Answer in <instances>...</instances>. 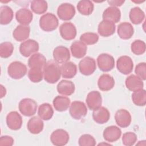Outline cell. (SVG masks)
<instances>
[{
    "label": "cell",
    "instance_id": "1",
    "mask_svg": "<svg viewBox=\"0 0 146 146\" xmlns=\"http://www.w3.org/2000/svg\"><path fill=\"white\" fill-rule=\"evenodd\" d=\"M61 75L60 67L56 62L51 60L46 63L43 68V78L46 82L55 83L59 80Z\"/></svg>",
    "mask_w": 146,
    "mask_h": 146
},
{
    "label": "cell",
    "instance_id": "2",
    "mask_svg": "<svg viewBox=\"0 0 146 146\" xmlns=\"http://www.w3.org/2000/svg\"><path fill=\"white\" fill-rule=\"evenodd\" d=\"M59 21L52 13H47L43 15L39 19V26L44 31L50 32L55 30L58 26Z\"/></svg>",
    "mask_w": 146,
    "mask_h": 146
},
{
    "label": "cell",
    "instance_id": "3",
    "mask_svg": "<svg viewBox=\"0 0 146 146\" xmlns=\"http://www.w3.org/2000/svg\"><path fill=\"white\" fill-rule=\"evenodd\" d=\"M8 75L14 79H20L27 73V67L19 61L11 62L7 68Z\"/></svg>",
    "mask_w": 146,
    "mask_h": 146
},
{
    "label": "cell",
    "instance_id": "4",
    "mask_svg": "<svg viewBox=\"0 0 146 146\" xmlns=\"http://www.w3.org/2000/svg\"><path fill=\"white\" fill-rule=\"evenodd\" d=\"M38 105L36 102L30 98L22 99L18 105L20 112L25 116H31L35 114Z\"/></svg>",
    "mask_w": 146,
    "mask_h": 146
},
{
    "label": "cell",
    "instance_id": "5",
    "mask_svg": "<svg viewBox=\"0 0 146 146\" xmlns=\"http://www.w3.org/2000/svg\"><path fill=\"white\" fill-rule=\"evenodd\" d=\"M97 63L99 69L103 72H108L115 67L113 57L106 53L101 54L98 56Z\"/></svg>",
    "mask_w": 146,
    "mask_h": 146
},
{
    "label": "cell",
    "instance_id": "6",
    "mask_svg": "<svg viewBox=\"0 0 146 146\" xmlns=\"http://www.w3.org/2000/svg\"><path fill=\"white\" fill-rule=\"evenodd\" d=\"M69 112L72 118L76 120H79L86 115L87 108L83 102L74 101L70 105Z\"/></svg>",
    "mask_w": 146,
    "mask_h": 146
},
{
    "label": "cell",
    "instance_id": "7",
    "mask_svg": "<svg viewBox=\"0 0 146 146\" xmlns=\"http://www.w3.org/2000/svg\"><path fill=\"white\" fill-rule=\"evenodd\" d=\"M78 67L80 73L86 76L92 74L96 68L95 59L90 56H86L82 59L79 62Z\"/></svg>",
    "mask_w": 146,
    "mask_h": 146
},
{
    "label": "cell",
    "instance_id": "8",
    "mask_svg": "<svg viewBox=\"0 0 146 146\" xmlns=\"http://www.w3.org/2000/svg\"><path fill=\"white\" fill-rule=\"evenodd\" d=\"M39 48L38 43L33 39H28L22 42L19 46V51L22 56L29 57L36 53Z\"/></svg>",
    "mask_w": 146,
    "mask_h": 146
},
{
    "label": "cell",
    "instance_id": "9",
    "mask_svg": "<svg viewBox=\"0 0 146 146\" xmlns=\"http://www.w3.org/2000/svg\"><path fill=\"white\" fill-rule=\"evenodd\" d=\"M57 14L58 17L63 21L71 19L75 14V7L71 3H63L58 7Z\"/></svg>",
    "mask_w": 146,
    "mask_h": 146
},
{
    "label": "cell",
    "instance_id": "10",
    "mask_svg": "<svg viewBox=\"0 0 146 146\" xmlns=\"http://www.w3.org/2000/svg\"><path fill=\"white\" fill-rule=\"evenodd\" d=\"M70 139L68 132L63 129H58L53 131L50 136L52 144L56 146H62L67 144Z\"/></svg>",
    "mask_w": 146,
    "mask_h": 146
},
{
    "label": "cell",
    "instance_id": "11",
    "mask_svg": "<svg viewBox=\"0 0 146 146\" xmlns=\"http://www.w3.org/2000/svg\"><path fill=\"white\" fill-rule=\"evenodd\" d=\"M117 70L124 75L131 73L133 68V62L132 59L126 55L121 56L118 58L116 62Z\"/></svg>",
    "mask_w": 146,
    "mask_h": 146
},
{
    "label": "cell",
    "instance_id": "12",
    "mask_svg": "<svg viewBox=\"0 0 146 146\" xmlns=\"http://www.w3.org/2000/svg\"><path fill=\"white\" fill-rule=\"evenodd\" d=\"M60 36L66 40L74 39L76 35V29L71 22H64L59 27Z\"/></svg>",
    "mask_w": 146,
    "mask_h": 146
},
{
    "label": "cell",
    "instance_id": "13",
    "mask_svg": "<svg viewBox=\"0 0 146 146\" xmlns=\"http://www.w3.org/2000/svg\"><path fill=\"white\" fill-rule=\"evenodd\" d=\"M22 116L17 111H11L6 116V124L11 130L19 129L22 127Z\"/></svg>",
    "mask_w": 146,
    "mask_h": 146
},
{
    "label": "cell",
    "instance_id": "14",
    "mask_svg": "<svg viewBox=\"0 0 146 146\" xmlns=\"http://www.w3.org/2000/svg\"><path fill=\"white\" fill-rule=\"evenodd\" d=\"M115 120L119 127L125 128L130 125L132 118L130 113L127 110L120 109L115 113Z\"/></svg>",
    "mask_w": 146,
    "mask_h": 146
},
{
    "label": "cell",
    "instance_id": "15",
    "mask_svg": "<svg viewBox=\"0 0 146 146\" xmlns=\"http://www.w3.org/2000/svg\"><path fill=\"white\" fill-rule=\"evenodd\" d=\"M53 58L57 63H64L70 59V52L68 48L63 46L55 47L53 51Z\"/></svg>",
    "mask_w": 146,
    "mask_h": 146
},
{
    "label": "cell",
    "instance_id": "16",
    "mask_svg": "<svg viewBox=\"0 0 146 146\" xmlns=\"http://www.w3.org/2000/svg\"><path fill=\"white\" fill-rule=\"evenodd\" d=\"M86 101L89 109L94 111L101 107L102 98L99 91H92L88 94Z\"/></svg>",
    "mask_w": 146,
    "mask_h": 146
},
{
    "label": "cell",
    "instance_id": "17",
    "mask_svg": "<svg viewBox=\"0 0 146 146\" xmlns=\"http://www.w3.org/2000/svg\"><path fill=\"white\" fill-rule=\"evenodd\" d=\"M121 135V131L117 126L111 125L106 127L103 133V136L106 141L109 143L116 141L119 140Z\"/></svg>",
    "mask_w": 146,
    "mask_h": 146
},
{
    "label": "cell",
    "instance_id": "18",
    "mask_svg": "<svg viewBox=\"0 0 146 146\" xmlns=\"http://www.w3.org/2000/svg\"><path fill=\"white\" fill-rule=\"evenodd\" d=\"M116 30V26L114 23L107 21L103 20L101 21L98 27V33L103 37H108L113 35Z\"/></svg>",
    "mask_w": 146,
    "mask_h": 146
},
{
    "label": "cell",
    "instance_id": "19",
    "mask_svg": "<svg viewBox=\"0 0 146 146\" xmlns=\"http://www.w3.org/2000/svg\"><path fill=\"white\" fill-rule=\"evenodd\" d=\"M125 84L127 89L133 92L143 89L144 87L143 80L133 74L128 76L126 78Z\"/></svg>",
    "mask_w": 146,
    "mask_h": 146
},
{
    "label": "cell",
    "instance_id": "20",
    "mask_svg": "<svg viewBox=\"0 0 146 146\" xmlns=\"http://www.w3.org/2000/svg\"><path fill=\"white\" fill-rule=\"evenodd\" d=\"M110 117V113L108 109L104 107H100L94 110L92 112V118L98 124H102L107 123L109 120Z\"/></svg>",
    "mask_w": 146,
    "mask_h": 146
},
{
    "label": "cell",
    "instance_id": "21",
    "mask_svg": "<svg viewBox=\"0 0 146 146\" xmlns=\"http://www.w3.org/2000/svg\"><path fill=\"white\" fill-rule=\"evenodd\" d=\"M33 18V13L27 8H22L18 10L15 14L16 20L22 25L28 26L32 21Z\"/></svg>",
    "mask_w": 146,
    "mask_h": 146
},
{
    "label": "cell",
    "instance_id": "22",
    "mask_svg": "<svg viewBox=\"0 0 146 146\" xmlns=\"http://www.w3.org/2000/svg\"><path fill=\"white\" fill-rule=\"evenodd\" d=\"M117 32L119 36L121 39L127 40L132 36L134 33V29L130 23L124 22L118 25Z\"/></svg>",
    "mask_w": 146,
    "mask_h": 146
},
{
    "label": "cell",
    "instance_id": "23",
    "mask_svg": "<svg viewBox=\"0 0 146 146\" xmlns=\"http://www.w3.org/2000/svg\"><path fill=\"white\" fill-rule=\"evenodd\" d=\"M102 17L103 20L109 21L114 23H117L120 20L121 12L117 7L110 6L103 11Z\"/></svg>",
    "mask_w": 146,
    "mask_h": 146
},
{
    "label": "cell",
    "instance_id": "24",
    "mask_svg": "<svg viewBox=\"0 0 146 146\" xmlns=\"http://www.w3.org/2000/svg\"><path fill=\"white\" fill-rule=\"evenodd\" d=\"M98 86L101 91H108L114 87L115 80L110 75L104 74L99 77L98 81Z\"/></svg>",
    "mask_w": 146,
    "mask_h": 146
},
{
    "label": "cell",
    "instance_id": "25",
    "mask_svg": "<svg viewBox=\"0 0 146 146\" xmlns=\"http://www.w3.org/2000/svg\"><path fill=\"white\" fill-rule=\"evenodd\" d=\"M87 50V46L80 40L74 41L70 46V50L72 56L78 59L84 57L86 54Z\"/></svg>",
    "mask_w": 146,
    "mask_h": 146
},
{
    "label": "cell",
    "instance_id": "26",
    "mask_svg": "<svg viewBox=\"0 0 146 146\" xmlns=\"http://www.w3.org/2000/svg\"><path fill=\"white\" fill-rule=\"evenodd\" d=\"M46 64V57L40 53L33 54L28 60V66L31 68H36L43 70Z\"/></svg>",
    "mask_w": 146,
    "mask_h": 146
},
{
    "label": "cell",
    "instance_id": "27",
    "mask_svg": "<svg viewBox=\"0 0 146 146\" xmlns=\"http://www.w3.org/2000/svg\"><path fill=\"white\" fill-rule=\"evenodd\" d=\"M27 127L29 131L31 133L38 134L43 131L44 124L40 117L34 116L29 119Z\"/></svg>",
    "mask_w": 146,
    "mask_h": 146
},
{
    "label": "cell",
    "instance_id": "28",
    "mask_svg": "<svg viewBox=\"0 0 146 146\" xmlns=\"http://www.w3.org/2000/svg\"><path fill=\"white\" fill-rule=\"evenodd\" d=\"M56 89L59 94L65 96H70L74 92L75 88V84L72 82L62 80L58 83Z\"/></svg>",
    "mask_w": 146,
    "mask_h": 146
},
{
    "label": "cell",
    "instance_id": "29",
    "mask_svg": "<svg viewBox=\"0 0 146 146\" xmlns=\"http://www.w3.org/2000/svg\"><path fill=\"white\" fill-rule=\"evenodd\" d=\"M30 28L29 26L18 25L13 32V38L18 42H22L26 40L30 35Z\"/></svg>",
    "mask_w": 146,
    "mask_h": 146
},
{
    "label": "cell",
    "instance_id": "30",
    "mask_svg": "<svg viewBox=\"0 0 146 146\" xmlns=\"http://www.w3.org/2000/svg\"><path fill=\"white\" fill-rule=\"evenodd\" d=\"M61 75L63 78L71 79L74 77L77 72L76 64L72 62L64 63L60 66Z\"/></svg>",
    "mask_w": 146,
    "mask_h": 146
},
{
    "label": "cell",
    "instance_id": "31",
    "mask_svg": "<svg viewBox=\"0 0 146 146\" xmlns=\"http://www.w3.org/2000/svg\"><path fill=\"white\" fill-rule=\"evenodd\" d=\"M52 103L56 111L63 112L68 108L70 104V99L66 96H57L54 99Z\"/></svg>",
    "mask_w": 146,
    "mask_h": 146
},
{
    "label": "cell",
    "instance_id": "32",
    "mask_svg": "<svg viewBox=\"0 0 146 146\" xmlns=\"http://www.w3.org/2000/svg\"><path fill=\"white\" fill-rule=\"evenodd\" d=\"M13 11L8 6H2L0 7V23L2 25L10 23L13 18Z\"/></svg>",
    "mask_w": 146,
    "mask_h": 146
},
{
    "label": "cell",
    "instance_id": "33",
    "mask_svg": "<svg viewBox=\"0 0 146 146\" xmlns=\"http://www.w3.org/2000/svg\"><path fill=\"white\" fill-rule=\"evenodd\" d=\"M131 22L135 25L140 24L145 18L144 11L139 7H135L131 9L129 13Z\"/></svg>",
    "mask_w": 146,
    "mask_h": 146
},
{
    "label": "cell",
    "instance_id": "34",
    "mask_svg": "<svg viewBox=\"0 0 146 146\" xmlns=\"http://www.w3.org/2000/svg\"><path fill=\"white\" fill-rule=\"evenodd\" d=\"M53 114V108L49 103H43L39 106L38 115L42 119L44 120H48L52 118Z\"/></svg>",
    "mask_w": 146,
    "mask_h": 146
},
{
    "label": "cell",
    "instance_id": "35",
    "mask_svg": "<svg viewBox=\"0 0 146 146\" xmlns=\"http://www.w3.org/2000/svg\"><path fill=\"white\" fill-rule=\"evenodd\" d=\"M94 5L92 2L89 0L80 1L77 4L78 11L82 15H89L94 11Z\"/></svg>",
    "mask_w": 146,
    "mask_h": 146
},
{
    "label": "cell",
    "instance_id": "36",
    "mask_svg": "<svg viewBox=\"0 0 146 146\" xmlns=\"http://www.w3.org/2000/svg\"><path fill=\"white\" fill-rule=\"evenodd\" d=\"M31 10L37 14L44 13L48 8L47 2L43 0H35L31 2L30 6Z\"/></svg>",
    "mask_w": 146,
    "mask_h": 146
},
{
    "label": "cell",
    "instance_id": "37",
    "mask_svg": "<svg viewBox=\"0 0 146 146\" xmlns=\"http://www.w3.org/2000/svg\"><path fill=\"white\" fill-rule=\"evenodd\" d=\"M132 100L137 106H144L146 104V91L141 89L133 92L132 94Z\"/></svg>",
    "mask_w": 146,
    "mask_h": 146
},
{
    "label": "cell",
    "instance_id": "38",
    "mask_svg": "<svg viewBox=\"0 0 146 146\" xmlns=\"http://www.w3.org/2000/svg\"><path fill=\"white\" fill-rule=\"evenodd\" d=\"M80 40L85 44L92 45L98 42L99 40V36L96 33L87 32L80 35Z\"/></svg>",
    "mask_w": 146,
    "mask_h": 146
},
{
    "label": "cell",
    "instance_id": "39",
    "mask_svg": "<svg viewBox=\"0 0 146 146\" xmlns=\"http://www.w3.org/2000/svg\"><path fill=\"white\" fill-rule=\"evenodd\" d=\"M28 77L33 83L40 82L43 78V70L31 68L28 72Z\"/></svg>",
    "mask_w": 146,
    "mask_h": 146
},
{
    "label": "cell",
    "instance_id": "40",
    "mask_svg": "<svg viewBox=\"0 0 146 146\" xmlns=\"http://www.w3.org/2000/svg\"><path fill=\"white\" fill-rule=\"evenodd\" d=\"M14 51V46L10 42H5L0 44V56L3 58L10 57Z\"/></svg>",
    "mask_w": 146,
    "mask_h": 146
},
{
    "label": "cell",
    "instance_id": "41",
    "mask_svg": "<svg viewBox=\"0 0 146 146\" xmlns=\"http://www.w3.org/2000/svg\"><path fill=\"white\" fill-rule=\"evenodd\" d=\"M132 52L137 55L143 54L146 50L145 43L141 40H135L132 42L131 46Z\"/></svg>",
    "mask_w": 146,
    "mask_h": 146
},
{
    "label": "cell",
    "instance_id": "42",
    "mask_svg": "<svg viewBox=\"0 0 146 146\" xmlns=\"http://www.w3.org/2000/svg\"><path fill=\"white\" fill-rule=\"evenodd\" d=\"M78 143L80 146H94L96 145V141L91 135L84 134L79 137Z\"/></svg>",
    "mask_w": 146,
    "mask_h": 146
},
{
    "label": "cell",
    "instance_id": "43",
    "mask_svg": "<svg viewBox=\"0 0 146 146\" xmlns=\"http://www.w3.org/2000/svg\"><path fill=\"white\" fill-rule=\"evenodd\" d=\"M137 141V135L132 132H125L122 136V142L124 145L131 146Z\"/></svg>",
    "mask_w": 146,
    "mask_h": 146
},
{
    "label": "cell",
    "instance_id": "44",
    "mask_svg": "<svg viewBox=\"0 0 146 146\" xmlns=\"http://www.w3.org/2000/svg\"><path fill=\"white\" fill-rule=\"evenodd\" d=\"M135 74L141 80L146 79V63L145 62L139 63L135 67Z\"/></svg>",
    "mask_w": 146,
    "mask_h": 146
},
{
    "label": "cell",
    "instance_id": "45",
    "mask_svg": "<svg viewBox=\"0 0 146 146\" xmlns=\"http://www.w3.org/2000/svg\"><path fill=\"white\" fill-rule=\"evenodd\" d=\"M14 144V139L11 136L5 135L0 138V145L1 146H11Z\"/></svg>",
    "mask_w": 146,
    "mask_h": 146
},
{
    "label": "cell",
    "instance_id": "46",
    "mask_svg": "<svg viewBox=\"0 0 146 146\" xmlns=\"http://www.w3.org/2000/svg\"><path fill=\"white\" fill-rule=\"evenodd\" d=\"M124 1H119V0H112V1H108L107 2L112 7H119L121 6L124 3Z\"/></svg>",
    "mask_w": 146,
    "mask_h": 146
},
{
    "label": "cell",
    "instance_id": "47",
    "mask_svg": "<svg viewBox=\"0 0 146 146\" xmlns=\"http://www.w3.org/2000/svg\"><path fill=\"white\" fill-rule=\"evenodd\" d=\"M6 88L1 84V98H2L6 95Z\"/></svg>",
    "mask_w": 146,
    "mask_h": 146
}]
</instances>
